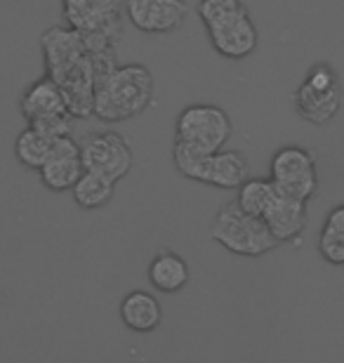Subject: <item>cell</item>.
Returning a JSON list of instances; mask_svg holds the SVG:
<instances>
[{
  "label": "cell",
  "instance_id": "6da1fadb",
  "mask_svg": "<svg viewBox=\"0 0 344 363\" xmlns=\"http://www.w3.org/2000/svg\"><path fill=\"white\" fill-rule=\"evenodd\" d=\"M45 71L67 94L76 118H87L94 108V88L116 67V40L85 35L69 26H50L40 38Z\"/></svg>",
  "mask_w": 344,
  "mask_h": 363
},
{
  "label": "cell",
  "instance_id": "7a4b0ae2",
  "mask_svg": "<svg viewBox=\"0 0 344 363\" xmlns=\"http://www.w3.org/2000/svg\"><path fill=\"white\" fill-rule=\"evenodd\" d=\"M153 101V74L144 64H116L97 81L92 116L101 123H123L142 116Z\"/></svg>",
  "mask_w": 344,
  "mask_h": 363
},
{
  "label": "cell",
  "instance_id": "3957f363",
  "mask_svg": "<svg viewBox=\"0 0 344 363\" xmlns=\"http://www.w3.org/2000/svg\"><path fill=\"white\" fill-rule=\"evenodd\" d=\"M210 238L224 250L240 257H262L281 245L272 229L257 215H250L238 206V201H226L217 208L210 224Z\"/></svg>",
  "mask_w": 344,
  "mask_h": 363
},
{
  "label": "cell",
  "instance_id": "277c9868",
  "mask_svg": "<svg viewBox=\"0 0 344 363\" xmlns=\"http://www.w3.org/2000/svg\"><path fill=\"white\" fill-rule=\"evenodd\" d=\"M172 163L182 177L215 189H226V191H236L250 177L248 158L236 149H219L212 154H203L182 142H174Z\"/></svg>",
  "mask_w": 344,
  "mask_h": 363
},
{
  "label": "cell",
  "instance_id": "5b68a950",
  "mask_svg": "<svg viewBox=\"0 0 344 363\" xmlns=\"http://www.w3.org/2000/svg\"><path fill=\"white\" fill-rule=\"evenodd\" d=\"M292 104L302 121L311 125H331L342 106V83L340 76L328 62L311 64L304 81L292 94Z\"/></svg>",
  "mask_w": 344,
  "mask_h": 363
},
{
  "label": "cell",
  "instance_id": "8992f818",
  "mask_svg": "<svg viewBox=\"0 0 344 363\" xmlns=\"http://www.w3.org/2000/svg\"><path fill=\"white\" fill-rule=\"evenodd\" d=\"M233 125L229 113L217 104H192L182 108L174 121V142H182L203 154L226 147Z\"/></svg>",
  "mask_w": 344,
  "mask_h": 363
},
{
  "label": "cell",
  "instance_id": "52a82bcc",
  "mask_svg": "<svg viewBox=\"0 0 344 363\" xmlns=\"http://www.w3.org/2000/svg\"><path fill=\"white\" fill-rule=\"evenodd\" d=\"M269 179L281 194L309 203L318 189L316 158L309 149L297 144L281 147L269 163Z\"/></svg>",
  "mask_w": 344,
  "mask_h": 363
},
{
  "label": "cell",
  "instance_id": "ba28073f",
  "mask_svg": "<svg viewBox=\"0 0 344 363\" xmlns=\"http://www.w3.org/2000/svg\"><path fill=\"white\" fill-rule=\"evenodd\" d=\"M126 0H62L64 24L85 35L118 40Z\"/></svg>",
  "mask_w": 344,
  "mask_h": 363
},
{
  "label": "cell",
  "instance_id": "9c48e42d",
  "mask_svg": "<svg viewBox=\"0 0 344 363\" xmlns=\"http://www.w3.org/2000/svg\"><path fill=\"white\" fill-rule=\"evenodd\" d=\"M80 156H83L85 170L101 172L111 177L113 182H121L133 170V147L128 140L113 130L104 133H90L80 140Z\"/></svg>",
  "mask_w": 344,
  "mask_h": 363
},
{
  "label": "cell",
  "instance_id": "30bf717a",
  "mask_svg": "<svg viewBox=\"0 0 344 363\" xmlns=\"http://www.w3.org/2000/svg\"><path fill=\"white\" fill-rule=\"evenodd\" d=\"M212 50L229 62H240L250 57L260 45V31L248 7L229 14V17L206 26Z\"/></svg>",
  "mask_w": 344,
  "mask_h": 363
},
{
  "label": "cell",
  "instance_id": "8fae6325",
  "mask_svg": "<svg viewBox=\"0 0 344 363\" xmlns=\"http://www.w3.org/2000/svg\"><path fill=\"white\" fill-rule=\"evenodd\" d=\"M126 17L137 31L165 35L182 28L189 7L187 0H126Z\"/></svg>",
  "mask_w": 344,
  "mask_h": 363
},
{
  "label": "cell",
  "instance_id": "7c38bea8",
  "mask_svg": "<svg viewBox=\"0 0 344 363\" xmlns=\"http://www.w3.org/2000/svg\"><path fill=\"white\" fill-rule=\"evenodd\" d=\"M83 172L85 165H83V156H80V142H76L73 135H69V137H57L48 161L40 165L38 175L43 186L60 194V191H71Z\"/></svg>",
  "mask_w": 344,
  "mask_h": 363
},
{
  "label": "cell",
  "instance_id": "4fadbf2b",
  "mask_svg": "<svg viewBox=\"0 0 344 363\" xmlns=\"http://www.w3.org/2000/svg\"><path fill=\"white\" fill-rule=\"evenodd\" d=\"M262 220L272 229L278 243H292L304 234L306 229V201L292 199L278 191L274 203L269 206Z\"/></svg>",
  "mask_w": 344,
  "mask_h": 363
},
{
  "label": "cell",
  "instance_id": "5bb4252c",
  "mask_svg": "<svg viewBox=\"0 0 344 363\" xmlns=\"http://www.w3.org/2000/svg\"><path fill=\"white\" fill-rule=\"evenodd\" d=\"M19 111L26 118V123H33L55 113H67L71 108L64 90L45 74L24 90L19 99Z\"/></svg>",
  "mask_w": 344,
  "mask_h": 363
},
{
  "label": "cell",
  "instance_id": "9a60e30c",
  "mask_svg": "<svg viewBox=\"0 0 344 363\" xmlns=\"http://www.w3.org/2000/svg\"><path fill=\"white\" fill-rule=\"evenodd\" d=\"M146 279L158 293H179L187 288L192 272L189 262L174 250H158L146 267Z\"/></svg>",
  "mask_w": 344,
  "mask_h": 363
},
{
  "label": "cell",
  "instance_id": "2e32d148",
  "mask_svg": "<svg viewBox=\"0 0 344 363\" xmlns=\"http://www.w3.org/2000/svg\"><path fill=\"white\" fill-rule=\"evenodd\" d=\"M121 321L133 333H153L163 321V307L156 295L146 290H133L121 302Z\"/></svg>",
  "mask_w": 344,
  "mask_h": 363
},
{
  "label": "cell",
  "instance_id": "e0dca14e",
  "mask_svg": "<svg viewBox=\"0 0 344 363\" xmlns=\"http://www.w3.org/2000/svg\"><path fill=\"white\" fill-rule=\"evenodd\" d=\"M116 182L101 172L85 170L71 189V196L78 208L83 210H101L113 201Z\"/></svg>",
  "mask_w": 344,
  "mask_h": 363
},
{
  "label": "cell",
  "instance_id": "ac0fdd59",
  "mask_svg": "<svg viewBox=\"0 0 344 363\" xmlns=\"http://www.w3.org/2000/svg\"><path fill=\"white\" fill-rule=\"evenodd\" d=\"M57 137H48L38 128L26 125L14 140V156L28 170H40V165L48 161Z\"/></svg>",
  "mask_w": 344,
  "mask_h": 363
},
{
  "label": "cell",
  "instance_id": "d6986e66",
  "mask_svg": "<svg viewBox=\"0 0 344 363\" xmlns=\"http://www.w3.org/2000/svg\"><path fill=\"white\" fill-rule=\"evenodd\" d=\"M318 252L328 264H344V203L328 213L318 236Z\"/></svg>",
  "mask_w": 344,
  "mask_h": 363
},
{
  "label": "cell",
  "instance_id": "ffe728a7",
  "mask_svg": "<svg viewBox=\"0 0 344 363\" xmlns=\"http://www.w3.org/2000/svg\"><path fill=\"white\" fill-rule=\"evenodd\" d=\"M276 196H278V189L274 186V182L262 179V177H248L243 184L236 189L238 206L257 217H265V213L274 203Z\"/></svg>",
  "mask_w": 344,
  "mask_h": 363
},
{
  "label": "cell",
  "instance_id": "44dd1931",
  "mask_svg": "<svg viewBox=\"0 0 344 363\" xmlns=\"http://www.w3.org/2000/svg\"><path fill=\"white\" fill-rule=\"evenodd\" d=\"M243 0H199V17L203 21V26L215 24V21L229 17V14L243 10Z\"/></svg>",
  "mask_w": 344,
  "mask_h": 363
}]
</instances>
